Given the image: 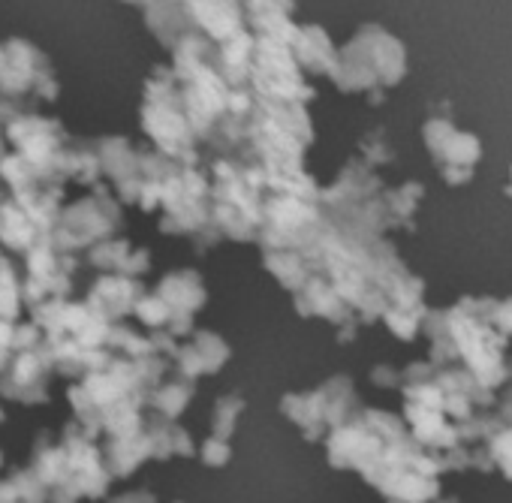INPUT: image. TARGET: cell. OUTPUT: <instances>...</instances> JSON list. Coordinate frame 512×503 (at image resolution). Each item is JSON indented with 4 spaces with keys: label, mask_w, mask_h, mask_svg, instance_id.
Here are the masks:
<instances>
[{
    "label": "cell",
    "mask_w": 512,
    "mask_h": 503,
    "mask_svg": "<svg viewBox=\"0 0 512 503\" xmlns=\"http://www.w3.org/2000/svg\"><path fill=\"white\" fill-rule=\"evenodd\" d=\"M0 467H4V452H0Z\"/></svg>",
    "instance_id": "obj_2"
},
{
    "label": "cell",
    "mask_w": 512,
    "mask_h": 503,
    "mask_svg": "<svg viewBox=\"0 0 512 503\" xmlns=\"http://www.w3.org/2000/svg\"><path fill=\"white\" fill-rule=\"evenodd\" d=\"M10 476L19 488V503H52V491L31 467H13Z\"/></svg>",
    "instance_id": "obj_1"
},
{
    "label": "cell",
    "mask_w": 512,
    "mask_h": 503,
    "mask_svg": "<svg viewBox=\"0 0 512 503\" xmlns=\"http://www.w3.org/2000/svg\"><path fill=\"white\" fill-rule=\"evenodd\" d=\"M0 422H4V407H0Z\"/></svg>",
    "instance_id": "obj_3"
}]
</instances>
